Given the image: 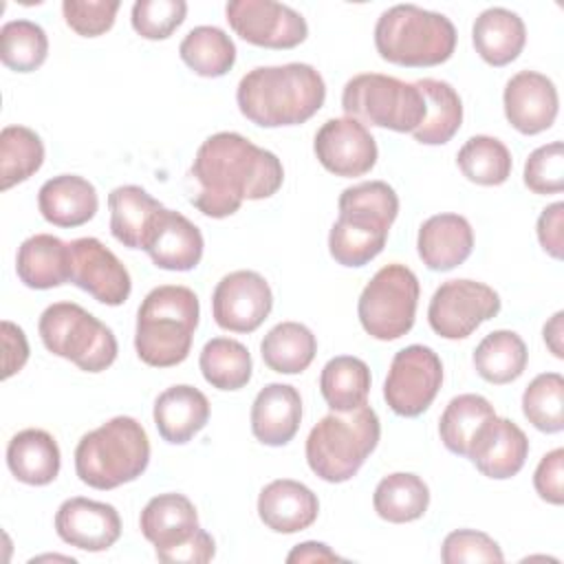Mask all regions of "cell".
I'll return each mask as SVG.
<instances>
[{
    "mask_svg": "<svg viewBox=\"0 0 564 564\" xmlns=\"http://www.w3.org/2000/svg\"><path fill=\"white\" fill-rule=\"evenodd\" d=\"M119 0H64V22L82 37H97L112 29Z\"/></svg>",
    "mask_w": 564,
    "mask_h": 564,
    "instance_id": "bcb514c9",
    "label": "cell"
},
{
    "mask_svg": "<svg viewBox=\"0 0 564 564\" xmlns=\"http://www.w3.org/2000/svg\"><path fill=\"white\" fill-rule=\"evenodd\" d=\"M346 117L394 132H414L425 119V97L416 84L392 75L361 73L346 82L341 93Z\"/></svg>",
    "mask_w": 564,
    "mask_h": 564,
    "instance_id": "9c48e42d",
    "label": "cell"
},
{
    "mask_svg": "<svg viewBox=\"0 0 564 564\" xmlns=\"http://www.w3.org/2000/svg\"><path fill=\"white\" fill-rule=\"evenodd\" d=\"M141 533L154 544V553H167L200 529L194 502L183 494H159L148 500L139 518Z\"/></svg>",
    "mask_w": 564,
    "mask_h": 564,
    "instance_id": "603a6c76",
    "label": "cell"
},
{
    "mask_svg": "<svg viewBox=\"0 0 564 564\" xmlns=\"http://www.w3.org/2000/svg\"><path fill=\"white\" fill-rule=\"evenodd\" d=\"M205 240L200 229L181 212L163 207L148 234L143 251L165 271H192L203 258Z\"/></svg>",
    "mask_w": 564,
    "mask_h": 564,
    "instance_id": "ffe728a7",
    "label": "cell"
},
{
    "mask_svg": "<svg viewBox=\"0 0 564 564\" xmlns=\"http://www.w3.org/2000/svg\"><path fill=\"white\" fill-rule=\"evenodd\" d=\"M110 231L128 249H143L163 205L139 185H119L108 194Z\"/></svg>",
    "mask_w": 564,
    "mask_h": 564,
    "instance_id": "f546056e",
    "label": "cell"
},
{
    "mask_svg": "<svg viewBox=\"0 0 564 564\" xmlns=\"http://www.w3.org/2000/svg\"><path fill=\"white\" fill-rule=\"evenodd\" d=\"M524 185L533 194H560L564 189V145L551 141L535 148L524 163Z\"/></svg>",
    "mask_w": 564,
    "mask_h": 564,
    "instance_id": "ee69618b",
    "label": "cell"
},
{
    "mask_svg": "<svg viewBox=\"0 0 564 564\" xmlns=\"http://www.w3.org/2000/svg\"><path fill=\"white\" fill-rule=\"evenodd\" d=\"M37 207L46 223L73 229L93 220L99 207V196L88 178L59 174L40 187Z\"/></svg>",
    "mask_w": 564,
    "mask_h": 564,
    "instance_id": "d4e9b609",
    "label": "cell"
},
{
    "mask_svg": "<svg viewBox=\"0 0 564 564\" xmlns=\"http://www.w3.org/2000/svg\"><path fill=\"white\" fill-rule=\"evenodd\" d=\"M564 313L562 311H557L546 324H544V330H542V335H544V344L549 346V350L557 357V359H564V344H562V339H564Z\"/></svg>",
    "mask_w": 564,
    "mask_h": 564,
    "instance_id": "f5cc1de1",
    "label": "cell"
},
{
    "mask_svg": "<svg viewBox=\"0 0 564 564\" xmlns=\"http://www.w3.org/2000/svg\"><path fill=\"white\" fill-rule=\"evenodd\" d=\"M507 121L522 134H540L555 123L560 97L555 84L538 70L516 73L502 93Z\"/></svg>",
    "mask_w": 564,
    "mask_h": 564,
    "instance_id": "ac0fdd59",
    "label": "cell"
},
{
    "mask_svg": "<svg viewBox=\"0 0 564 564\" xmlns=\"http://www.w3.org/2000/svg\"><path fill=\"white\" fill-rule=\"evenodd\" d=\"M70 242L53 234H35L18 247L15 273L29 289L46 291L70 282Z\"/></svg>",
    "mask_w": 564,
    "mask_h": 564,
    "instance_id": "4316f807",
    "label": "cell"
},
{
    "mask_svg": "<svg viewBox=\"0 0 564 564\" xmlns=\"http://www.w3.org/2000/svg\"><path fill=\"white\" fill-rule=\"evenodd\" d=\"M522 414L540 432H546V434L562 432L564 379L560 372H542L524 388Z\"/></svg>",
    "mask_w": 564,
    "mask_h": 564,
    "instance_id": "b9f144b4",
    "label": "cell"
},
{
    "mask_svg": "<svg viewBox=\"0 0 564 564\" xmlns=\"http://www.w3.org/2000/svg\"><path fill=\"white\" fill-rule=\"evenodd\" d=\"M152 416L163 441L183 445L207 425L209 401L198 388L178 383L156 397Z\"/></svg>",
    "mask_w": 564,
    "mask_h": 564,
    "instance_id": "484cf974",
    "label": "cell"
},
{
    "mask_svg": "<svg viewBox=\"0 0 564 564\" xmlns=\"http://www.w3.org/2000/svg\"><path fill=\"white\" fill-rule=\"evenodd\" d=\"M178 55L200 77H223L236 64V44L218 26H194L181 42Z\"/></svg>",
    "mask_w": 564,
    "mask_h": 564,
    "instance_id": "74e56055",
    "label": "cell"
},
{
    "mask_svg": "<svg viewBox=\"0 0 564 564\" xmlns=\"http://www.w3.org/2000/svg\"><path fill=\"white\" fill-rule=\"evenodd\" d=\"M419 280L405 264L392 262L381 267L364 286L357 315L364 330L379 339L392 341L412 330L419 304Z\"/></svg>",
    "mask_w": 564,
    "mask_h": 564,
    "instance_id": "30bf717a",
    "label": "cell"
},
{
    "mask_svg": "<svg viewBox=\"0 0 564 564\" xmlns=\"http://www.w3.org/2000/svg\"><path fill=\"white\" fill-rule=\"evenodd\" d=\"M471 42L487 64L507 66L522 53L527 44V29L518 13L505 7H489L476 18L471 26Z\"/></svg>",
    "mask_w": 564,
    "mask_h": 564,
    "instance_id": "f1b7e54d",
    "label": "cell"
},
{
    "mask_svg": "<svg viewBox=\"0 0 564 564\" xmlns=\"http://www.w3.org/2000/svg\"><path fill=\"white\" fill-rule=\"evenodd\" d=\"M496 416L494 405L482 394H458L454 397L438 421V434L443 445L458 456H467L480 427Z\"/></svg>",
    "mask_w": 564,
    "mask_h": 564,
    "instance_id": "d590c367",
    "label": "cell"
},
{
    "mask_svg": "<svg viewBox=\"0 0 564 564\" xmlns=\"http://www.w3.org/2000/svg\"><path fill=\"white\" fill-rule=\"evenodd\" d=\"M319 513V500L304 482L278 478L262 487L258 516L275 533H297L308 529Z\"/></svg>",
    "mask_w": 564,
    "mask_h": 564,
    "instance_id": "44dd1931",
    "label": "cell"
},
{
    "mask_svg": "<svg viewBox=\"0 0 564 564\" xmlns=\"http://www.w3.org/2000/svg\"><path fill=\"white\" fill-rule=\"evenodd\" d=\"M324 77L302 62L251 68L236 90L242 117L260 128L300 126L324 106Z\"/></svg>",
    "mask_w": 564,
    "mask_h": 564,
    "instance_id": "7a4b0ae2",
    "label": "cell"
},
{
    "mask_svg": "<svg viewBox=\"0 0 564 564\" xmlns=\"http://www.w3.org/2000/svg\"><path fill=\"white\" fill-rule=\"evenodd\" d=\"M458 170L476 185H502L511 176L513 159L509 148L489 134H476L463 143L456 154Z\"/></svg>",
    "mask_w": 564,
    "mask_h": 564,
    "instance_id": "f35d334b",
    "label": "cell"
},
{
    "mask_svg": "<svg viewBox=\"0 0 564 564\" xmlns=\"http://www.w3.org/2000/svg\"><path fill=\"white\" fill-rule=\"evenodd\" d=\"M62 454L57 441L40 427L18 432L7 445V467L24 485L44 487L59 474Z\"/></svg>",
    "mask_w": 564,
    "mask_h": 564,
    "instance_id": "83f0119b",
    "label": "cell"
},
{
    "mask_svg": "<svg viewBox=\"0 0 564 564\" xmlns=\"http://www.w3.org/2000/svg\"><path fill=\"white\" fill-rule=\"evenodd\" d=\"M271 308L273 293L269 282L249 269L220 278L212 295L214 322L229 333H253L269 317Z\"/></svg>",
    "mask_w": 564,
    "mask_h": 564,
    "instance_id": "5bb4252c",
    "label": "cell"
},
{
    "mask_svg": "<svg viewBox=\"0 0 564 564\" xmlns=\"http://www.w3.org/2000/svg\"><path fill=\"white\" fill-rule=\"evenodd\" d=\"M425 97V119L412 132V137L423 145H443L447 143L463 123V101L452 84L443 79L423 77L414 82Z\"/></svg>",
    "mask_w": 564,
    "mask_h": 564,
    "instance_id": "4dcf8cb0",
    "label": "cell"
},
{
    "mask_svg": "<svg viewBox=\"0 0 564 564\" xmlns=\"http://www.w3.org/2000/svg\"><path fill=\"white\" fill-rule=\"evenodd\" d=\"M527 456V434L511 419H502L498 414L480 427L467 452V458L476 465V469L494 480L516 476L524 467Z\"/></svg>",
    "mask_w": 564,
    "mask_h": 564,
    "instance_id": "d6986e66",
    "label": "cell"
},
{
    "mask_svg": "<svg viewBox=\"0 0 564 564\" xmlns=\"http://www.w3.org/2000/svg\"><path fill=\"white\" fill-rule=\"evenodd\" d=\"M456 37L447 15L416 4H394L375 24V46L381 59L410 68L447 62L454 55Z\"/></svg>",
    "mask_w": 564,
    "mask_h": 564,
    "instance_id": "52a82bcc",
    "label": "cell"
},
{
    "mask_svg": "<svg viewBox=\"0 0 564 564\" xmlns=\"http://www.w3.org/2000/svg\"><path fill=\"white\" fill-rule=\"evenodd\" d=\"M370 383L372 377L368 364L352 355L328 359L319 375V392L333 412H350L364 405Z\"/></svg>",
    "mask_w": 564,
    "mask_h": 564,
    "instance_id": "836d02e7",
    "label": "cell"
},
{
    "mask_svg": "<svg viewBox=\"0 0 564 564\" xmlns=\"http://www.w3.org/2000/svg\"><path fill=\"white\" fill-rule=\"evenodd\" d=\"M0 328H2V350H4L2 379H9L24 368V364L29 359V341H26L24 330L9 319H2Z\"/></svg>",
    "mask_w": 564,
    "mask_h": 564,
    "instance_id": "c3c4849f",
    "label": "cell"
},
{
    "mask_svg": "<svg viewBox=\"0 0 564 564\" xmlns=\"http://www.w3.org/2000/svg\"><path fill=\"white\" fill-rule=\"evenodd\" d=\"M302 423V397L289 383H267L251 405V432L269 447L286 445Z\"/></svg>",
    "mask_w": 564,
    "mask_h": 564,
    "instance_id": "cb8c5ba5",
    "label": "cell"
},
{
    "mask_svg": "<svg viewBox=\"0 0 564 564\" xmlns=\"http://www.w3.org/2000/svg\"><path fill=\"white\" fill-rule=\"evenodd\" d=\"M317 352L313 330L300 322L275 324L260 341V355L269 370L280 375L304 372Z\"/></svg>",
    "mask_w": 564,
    "mask_h": 564,
    "instance_id": "d6a6232c",
    "label": "cell"
},
{
    "mask_svg": "<svg viewBox=\"0 0 564 564\" xmlns=\"http://www.w3.org/2000/svg\"><path fill=\"white\" fill-rule=\"evenodd\" d=\"M70 282L106 306H119L130 297L132 280L123 262L97 238L70 242Z\"/></svg>",
    "mask_w": 564,
    "mask_h": 564,
    "instance_id": "2e32d148",
    "label": "cell"
},
{
    "mask_svg": "<svg viewBox=\"0 0 564 564\" xmlns=\"http://www.w3.org/2000/svg\"><path fill=\"white\" fill-rule=\"evenodd\" d=\"M55 533L75 549L99 553L121 538V518L108 502L75 496L59 505Z\"/></svg>",
    "mask_w": 564,
    "mask_h": 564,
    "instance_id": "e0dca14e",
    "label": "cell"
},
{
    "mask_svg": "<svg viewBox=\"0 0 564 564\" xmlns=\"http://www.w3.org/2000/svg\"><path fill=\"white\" fill-rule=\"evenodd\" d=\"M313 152L324 170L344 178L368 174L379 156L375 137L352 117L324 121L315 132Z\"/></svg>",
    "mask_w": 564,
    "mask_h": 564,
    "instance_id": "9a60e30c",
    "label": "cell"
},
{
    "mask_svg": "<svg viewBox=\"0 0 564 564\" xmlns=\"http://www.w3.org/2000/svg\"><path fill=\"white\" fill-rule=\"evenodd\" d=\"M381 423L370 405L322 416L306 438V463L326 482L350 480L375 452Z\"/></svg>",
    "mask_w": 564,
    "mask_h": 564,
    "instance_id": "8992f818",
    "label": "cell"
},
{
    "mask_svg": "<svg viewBox=\"0 0 564 564\" xmlns=\"http://www.w3.org/2000/svg\"><path fill=\"white\" fill-rule=\"evenodd\" d=\"M538 496L551 505L564 502V449L555 447L542 456L533 474Z\"/></svg>",
    "mask_w": 564,
    "mask_h": 564,
    "instance_id": "7dc6e473",
    "label": "cell"
},
{
    "mask_svg": "<svg viewBox=\"0 0 564 564\" xmlns=\"http://www.w3.org/2000/svg\"><path fill=\"white\" fill-rule=\"evenodd\" d=\"M44 163V143L40 134L26 126H4L0 132V187L31 178Z\"/></svg>",
    "mask_w": 564,
    "mask_h": 564,
    "instance_id": "ab89813d",
    "label": "cell"
},
{
    "mask_svg": "<svg viewBox=\"0 0 564 564\" xmlns=\"http://www.w3.org/2000/svg\"><path fill=\"white\" fill-rule=\"evenodd\" d=\"M372 507L386 522H414L430 507V489L421 476L410 471H394L383 476L375 487Z\"/></svg>",
    "mask_w": 564,
    "mask_h": 564,
    "instance_id": "1f68e13d",
    "label": "cell"
},
{
    "mask_svg": "<svg viewBox=\"0 0 564 564\" xmlns=\"http://www.w3.org/2000/svg\"><path fill=\"white\" fill-rule=\"evenodd\" d=\"M286 562L289 564H295V562H344V557H339L335 551H330L328 544L308 540V542L295 544L291 549V553L286 555Z\"/></svg>",
    "mask_w": 564,
    "mask_h": 564,
    "instance_id": "816d5d0a",
    "label": "cell"
},
{
    "mask_svg": "<svg viewBox=\"0 0 564 564\" xmlns=\"http://www.w3.org/2000/svg\"><path fill=\"white\" fill-rule=\"evenodd\" d=\"M527 344L513 330H494L480 339L474 350L476 372L496 386L516 381L527 368Z\"/></svg>",
    "mask_w": 564,
    "mask_h": 564,
    "instance_id": "e575fe53",
    "label": "cell"
},
{
    "mask_svg": "<svg viewBox=\"0 0 564 564\" xmlns=\"http://www.w3.org/2000/svg\"><path fill=\"white\" fill-rule=\"evenodd\" d=\"M48 55L46 31L31 20H11L0 29V59L15 73L37 70Z\"/></svg>",
    "mask_w": 564,
    "mask_h": 564,
    "instance_id": "60d3db41",
    "label": "cell"
},
{
    "mask_svg": "<svg viewBox=\"0 0 564 564\" xmlns=\"http://www.w3.org/2000/svg\"><path fill=\"white\" fill-rule=\"evenodd\" d=\"M214 555H216L214 538L205 529H198L194 538H189L187 542H183L181 546L167 553L156 555V560L165 564H205L214 560Z\"/></svg>",
    "mask_w": 564,
    "mask_h": 564,
    "instance_id": "681fc988",
    "label": "cell"
},
{
    "mask_svg": "<svg viewBox=\"0 0 564 564\" xmlns=\"http://www.w3.org/2000/svg\"><path fill=\"white\" fill-rule=\"evenodd\" d=\"M474 249V229L460 214H434L419 227L416 251L430 271H452Z\"/></svg>",
    "mask_w": 564,
    "mask_h": 564,
    "instance_id": "7402d4cb",
    "label": "cell"
},
{
    "mask_svg": "<svg viewBox=\"0 0 564 564\" xmlns=\"http://www.w3.org/2000/svg\"><path fill=\"white\" fill-rule=\"evenodd\" d=\"M189 174L198 183L192 205L209 218H227L245 200L269 198L284 181L282 161L238 132L207 137L196 150Z\"/></svg>",
    "mask_w": 564,
    "mask_h": 564,
    "instance_id": "6da1fadb",
    "label": "cell"
},
{
    "mask_svg": "<svg viewBox=\"0 0 564 564\" xmlns=\"http://www.w3.org/2000/svg\"><path fill=\"white\" fill-rule=\"evenodd\" d=\"M150 463V438L132 416H112L84 434L75 447V471L93 489H117L137 480Z\"/></svg>",
    "mask_w": 564,
    "mask_h": 564,
    "instance_id": "5b68a950",
    "label": "cell"
},
{
    "mask_svg": "<svg viewBox=\"0 0 564 564\" xmlns=\"http://www.w3.org/2000/svg\"><path fill=\"white\" fill-rule=\"evenodd\" d=\"M443 383L441 357L423 344L401 348L390 364L383 399L399 416H419L436 399Z\"/></svg>",
    "mask_w": 564,
    "mask_h": 564,
    "instance_id": "8fae6325",
    "label": "cell"
},
{
    "mask_svg": "<svg viewBox=\"0 0 564 564\" xmlns=\"http://www.w3.org/2000/svg\"><path fill=\"white\" fill-rule=\"evenodd\" d=\"M564 203H553L542 209L538 218V240L540 247L555 260H562V247H564Z\"/></svg>",
    "mask_w": 564,
    "mask_h": 564,
    "instance_id": "f907efd6",
    "label": "cell"
},
{
    "mask_svg": "<svg viewBox=\"0 0 564 564\" xmlns=\"http://www.w3.org/2000/svg\"><path fill=\"white\" fill-rule=\"evenodd\" d=\"M225 15L238 37L262 48H295L308 35L302 13L273 0H231Z\"/></svg>",
    "mask_w": 564,
    "mask_h": 564,
    "instance_id": "4fadbf2b",
    "label": "cell"
},
{
    "mask_svg": "<svg viewBox=\"0 0 564 564\" xmlns=\"http://www.w3.org/2000/svg\"><path fill=\"white\" fill-rule=\"evenodd\" d=\"M205 381L216 390H240L249 383L253 361L245 344L231 337L209 339L198 357Z\"/></svg>",
    "mask_w": 564,
    "mask_h": 564,
    "instance_id": "8d00e7d4",
    "label": "cell"
},
{
    "mask_svg": "<svg viewBox=\"0 0 564 564\" xmlns=\"http://www.w3.org/2000/svg\"><path fill=\"white\" fill-rule=\"evenodd\" d=\"M500 311V295L476 280L443 282L427 306V322L443 339H465L482 322L496 317Z\"/></svg>",
    "mask_w": 564,
    "mask_h": 564,
    "instance_id": "7c38bea8",
    "label": "cell"
},
{
    "mask_svg": "<svg viewBox=\"0 0 564 564\" xmlns=\"http://www.w3.org/2000/svg\"><path fill=\"white\" fill-rule=\"evenodd\" d=\"M445 564H474V562H505L502 549L494 538L474 529H458L445 535L441 546Z\"/></svg>",
    "mask_w": 564,
    "mask_h": 564,
    "instance_id": "f6af8a7d",
    "label": "cell"
},
{
    "mask_svg": "<svg viewBox=\"0 0 564 564\" xmlns=\"http://www.w3.org/2000/svg\"><path fill=\"white\" fill-rule=\"evenodd\" d=\"M337 207L339 216L328 234V251L341 267H364L383 251L399 214V196L386 181H366L346 187Z\"/></svg>",
    "mask_w": 564,
    "mask_h": 564,
    "instance_id": "3957f363",
    "label": "cell"
},
{
    "mask_svg": "<svg viewBox=\"0 0 564 564\" xmlns=\"http://www.w3.org/2000/svg\"><path fill=\"white\" fill-rule=\"evenodd\" d=\"M44 348L73 361L84 372H101L117 359L115 333L75 302H55L44 308L37 322Z\"/></svg>",
    "mask_w": 564,
    "mask_h": 564,
    "instance_id": "ba28073f",
    "label": "cell"
},
{
    "mask_svg": "<svg viewBox=\"0 0 564 564\" xmlns=\"http://www.w3.org/2000/svg\"><path fill=\"white\" fill-rule=\"evenodd\" d=\"M198 317L200 304L192 289L181 284L152 289L137 311L134 350L139 359L152 368L183 364L189 355Z\"/></svg>",
    "mask_w": 564,
    "mask_h": 564,
    "instance_id": "277c9868",
    "label": "cell"
},
{
    "mask_svg": "<svg viewBox=\"0 0 564 564\" xmlns=\"http://www.w3.org/2000/svg\"><path fill=\"white\" fill-rule=\"evenodd\" d=\"M187 2L183 0H137L132 4V29L145 40L170 37L185 20Z\"/></svg>",
    "mask_w": 564,
    "mask_h": 564,
    "instance_id": "7bdbcfd3",
    "label": "cell"
}]
</instances>
